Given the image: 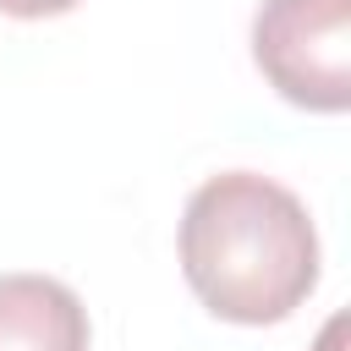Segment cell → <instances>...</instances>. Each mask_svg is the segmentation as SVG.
<instances>
[{
    "label": "cell",
    "instance_id": "1",
    "mask_svg": "<svg viewBox=\"0 0 351 351\" xmlns=\"http://www.w3.org/2000/svg\"><path fill=\"white\" fill-rule=\"evenodd\" d=\"M181 274L214 318H291L318 285V230L307 203L258 170L208 176L181 208Z\"/></svg>",
    "mask_w": 351,
    "mask_h": 351
},
{
    "label": "cell",
    "instance_id": "2",
    "mask_svg": "<svg viewBox=\"0 0 351 351\" xmlns=\"http://www.w3.org/2000/svg\"><path fill=\"white\" fill-rule=\"evenodd\" d=\"M252 60L280 99L340 115L351 104V0H263Z\"/></svg>",
    "mask_w": 351,
    "mask_h": 351
},
{
    "label": "cell",
    "instance_id": "3",
    "mask_svg": "<svg viewBox=\"0 0 351 351\" xmlns=\"http://www.w3.org/2000/svg\"><path fill=\"white\" fill-rule=\"evenodd\" d=\"M88 307L49 274H0V351H88Z\"/></svg>",
    "mask_w": 351,
    "mask_h": 351
},
{
    "label": "cell",
    "instance_id": "4",
    "mask_svg": "<svg viewBox=\"0 0 351 351\" xmlns=\"http://www.w3.org/2000/svg\"><path fill=\"white\" fill-rule=\"evenodd\" d=\"M71 5H77V0H0L5 16H27V22H33V16H60V11H71Z\"/></svg>",
    "mask_w": 351,
    "mask_h": 351
}]
</instances>
